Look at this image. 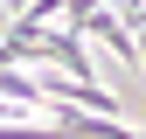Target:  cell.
I'll list each match as a JSON object with an SVG mask.
<instances>
[{
  "instance_id": "1",
  "label": "cell",
  "mask_w": 146,
  "mask_h": 139,
  "mask_svg": "<svg viewBox=\"0 0 146 139\" xmlns=\"http://www.w3.org/2000/svg\"><path fill=\"white\" fill-rule=\"evenodd\" d=\"M35 56L56 63V77H77V83H98L90 77V42L77 28H35Z\"/></svg>"
},
{
  "instance_id": "3",
  "label": "cell",
  "mask_w": 146,
  "mask_h": 139,
  "mask_svg": "<svg viewBox=\"0 0 146 139\" xmlns=\"http://www.w3.org/2000/svg\"><path fill=\"white\" fill-rule=\"evenodd\" d=\"M139 63H146V49H139Z\"/></svg>"
},
{
  "instance_id": "2",
  "label": "cell",
  "mask_w": 146,
  "mask_h": 139,
  "mask_svg": "<svg viewBox=\"0 0 146 139\" xmlns=\"http://www.w3.org/2000/svg\"><path fill=\"white\" fill-rule=\"evenodd\" d=\"M139 139H146V104H139Z\"/></svg>"
}]
</instances>
